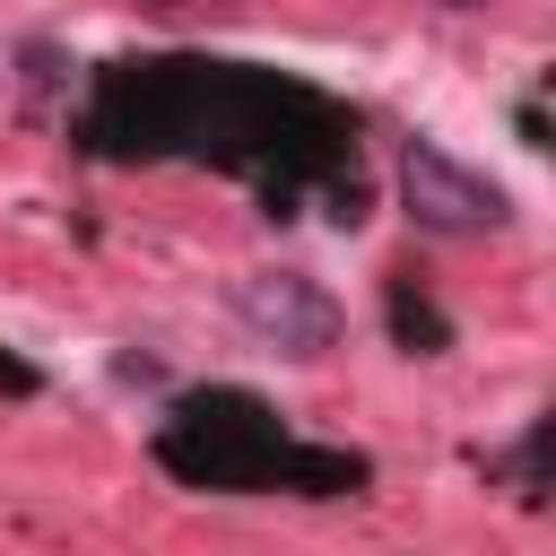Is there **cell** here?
Segmentation results:
<instances>
[{"mask_svg": "<svg viewBox=\"0 0 556 556\" xmlns=\"http://www.w3.org/2000/svg\"><path fill=\"white\" fill-rule=\"evenodd\" d=\"M78 148L96 156H200L261 191V217L321 208L330 226H365L374 182L356 165V113L321 87L208 52H139L104 61L78 104Z\"/></svg>", "mask_w": 556, "mask_h": 556, "instance_id": "obj_1", "label": "cell"}, {"mask_svg": "<svg viewBox=\"0 0 556 556\" xmlns=\"http://www.w3.org/2000/svg\"><path fill=\"white\" fill-rule=\"evenodd\" d=\"M139 9H182V0H139Z\"/></svg>", "mask_w": 556, "mask_h": 556, "instance_id": "obj_10", "label": "cell"}, {"mask_svg": "<svg viewBox=\"0 0 556 556\" xmlns=\"http://www.w3.org/2000/svg\"><path fill=\"white\" fill-rule=\"evenodd\" d=\"M513 122H521V148H547V113H539V96H521Z\"/></svg>", "mask_w": 556, "mask_h": 556, "instance_id": "obj_8", "label": "cell"}, {"mask_svg": "<svg viewBox=\"0 0 556 556\" xmlns=\"http://www.w3.org/2000/svg\"><path fill=\"white\" fill-rule=\"evenodd\" d=\"M434 9H486V0H434Z\"/></svg>", "mask_w": 556, "mask_h": 556, "instance_id": "obj_9", "label": "cell"}, {"mask_svg": "<svg viewBox=\"0 0 556 556\" xmlns=\"http://www.w3.org/2000/svg\"><path fill=\"white\" fill-rule=\"evenodd\" d=\"M235 321L278 356H330L339 330H348L339 295L321 278H304V269H243L235 278Z\"/></svg>", "mask_w": 556, "mask_h": 556, "instance_id": "obj_4", "label": "cell"}, {"mask_svg": "<svg viewBox=\"0 0 556 556\" xmlns=\"http://www.w3.org/2000/svg\"><path fill=\"white\" fill-rule=\"evenodd\" d=\"M35 382H43V374H35V365H26V356H9V348H0V391H9V400H26V391H35Z\"/></svg>", "mask_w": 556, "mask_h": 556, "instance_id": "obj_7", "label": "cell"}, {"mask_svg": "<svg viewBox=\"0 0 556 556\" xmlns=\"http://www.w3.org/2000/svg\"><path fill=\"white\" fill-rule=\"evenodd\" d=\"M400 200L426 235H504L513 226V191L478 165H460L452 148L434 139H408L400 148Z\"/></svg>", "mask_w": 556, "mask_h": 556, "instance_id": "obj_3", "label": "cell"}, {"mask_svg": "<svg viewBox=\"0 0 556 556\" xmlns=\"http://www.w3.org/2000/svg\"><path fill=\"white\" fill-rule=\"evenodd\" d=\"M156 469L200 486V495H365L374 460L348 443H304L261 391L243 382H200L165 400L156 426Z\"/></svg>", "mask_w": 556, "mask_h": 556, "instance_id": "obj_2", "label": "cell"}, {"mask_svg": "<svg viewBox=\"0 0 556 556\" xmlns=\"http://www.w3.org/2000/svg\"><path fill=\"white\" fill-rule=\"evenodd\" d=\"M382 321H391V348H408V356H443V348H452L443 304H434L408 269H391V278H382Z\"/></svg>", "mask_w": 556, "mask_h": 556, "instance_id": "obj_5", "label": "cell"}, {"mask_svg": "<svg viewBox=\"0 0 556 556\" xmlns=\"http://www.w3.org/2000/svg\"><path fill=\"white\" fill-rule=\"evenodd\" d=\"M539 452H547V426L530 417V426H521V443L504 452V469H513V486H521V504H547V478H539Z\"/></svg>", "mask_w": 556, "mask_h": 556, "instance_id": "obj_6", "label": "cell"}]
</instances>
